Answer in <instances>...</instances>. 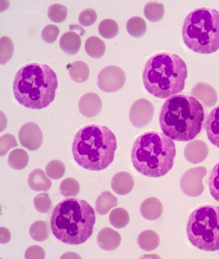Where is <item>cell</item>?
Masks as SVG:
<instances>
[{"label": "cell", "instance_id": "cell-1", "mask_svg": "<svg viewBox=\"0 0 219 259\" xmlns=\"http://www.w3.org/2000/svg\"><path fill=\"white\" fill-rule=\"evenodd\" d=\"M204 118V108L197 99L189 95H175L163 104L159 124L168 138L189 142L200 133Z\"/></svg>", "mask_w": 219, "mask_h": 259}, {"label": "cell", "instance_id": "cell-24", "mask_svg": "<svg viewBox=\"0 0 219 259\" xmlns=\"http://www.w3.org/2000/svg\"><path fill=\"white\" fill-rule=\"evenodd\" d=\"M126 28L128 33L132 37H140L145 33L147 26L141 18L133 17L127 22Z\"/></svg>", "mask_w": 219, "mask_h": 259}, {"label": "cell", "instance_id": "cell-17", "mask_svg": "<svg viewBox=\"0 0 219 259\" xmlns=\"http://www.w3.org/2000/svg\"><path fill=\"white\" fill-rule=\"evenodd\" d=\"M28 184L31 190L36 192H47L52 187V181L45 175L44 171L40 169H36L31 172Z\"/></svg>", "mask_w": 219, "mask_h": 259}, {"label": "cell", "instance_id": "cell-12", "mask_svg": "<svg viewBox=\"0 0 219 259\" xmlns=\"http://www.w3.org/2000/svg\"><path fill=\"white\" fill-rule=\"evenodd\" d=\"M97 239L99 247L105 251L115 250L121 242L120 234L108 227L100 231Z\"/></svg>", "mask_w": 219, "mask_h": 259}, {"label": "cell", "instance_id": "cell-18", "mask_svg": "<svg viewBox=\"0 0 219 259\" xmlns=\"http://www.w3.org/2000/svg\"><path fill=\"white\" fill-rule=\"evenodd\" d=\"M68 66V71L71 79L76 83H84L88 79L90 70L88 65L83 61H76Z\"/></svg>", "mask_w": 219, "mask_h": 259}, {"label": "cell", "instance_id": "cell-23", "mask_svg": "<svg viewBox=\"0 0 219 259\" xmlns=\"http://www.w3.org/2000/svg\"><path fill=\"white\" fill-rule=\"evenodd\" d=\"M111 225L116 229H122L129 224V214L125 209L117 208L114 209L109 216Z\"/></svg>", "mask_w": 219, "mask_h": 259}, {"label": "cell", "instance_id": "cell-16", "mask_svg": "<svg viewBox=\"0 0 219 259\" xmlns=\"http://www.w3.org/2000/svg\"><path fill=\"white\" fill-rule=\"evenodd\" d=\"M162 212V204L156 198L145 199L141 204L140 213L146 220H157L161 217Z\"/></svg>", "mask_w": 219, "mask_h": 259}, {"label": "cell", "instance_id": "cell-6", "mask_svg": "<svg viewBox=\"0 0 219 259\" xmlns=\"http://www.w3.org/2000/svg\"><path fill=\"white\" fill-rule=\"evenodd\" d=\"M175 143L163 133L149 131L132 145L131 161L135 170L149 177H163L172 169L176 156Z\"/></svg>", "mask_w": 219, "mask_h": 259}, {"label": "cell", "instance_id": "cell-11", "mask_svg": "<svg viewBox=\"0 0 219 259\" xmlns=\"http://www.w3.org/2000/svg\"><path fill=\"white\" fill-rule=\"evenodd\" d=\"M79 107L82 115L88 118L94 117L102 110L101 99L94 93L85 94L80 100Z\"/></svg>", "mask_w": 219, "mask_h": 259}, {"label": "cell", "instance_id": "cell-15", "mask_svg": "<svg viewBox=\"0 0 219 259\" xmlns=\"http://www.w3.org/2000/svg\"><path fill=\"white\" fill-rule=\"evenodd\" d=\"M59 45L62 51L68 55H75L81 45V39L79 33L70 31L64 33L59 40Z\"/></svg>", "mask_w": 219, "mask_h": 259}, {"label": "cell", "instance_id": "cell-30", "mask_svg": "<svg viewBox=\"0 0 219 259\" xmlns=\"http://www.w3.org/2000/svg\"><path fill=\"white\" fill-rule=\"evenodd\" d=\"M48 15L49 19L53 22L56 23H61L66 19L67 9L61 4H53L48 9Z\"/></svg>", "mask_w": 219, "mask_h": 259}, {"label": "cell", "instance_id": "cell-38", "mask_svg": "<svg viewBox=\"0 0 219 259\" xmlns=\"http://www.w3.org/2000/svg\"><path fill=\"white\" fill-rule=\"evenodd\" d=\"M11 240V234L9 233V230L1 227L0 228V243L2 244H6Z\"/></svg>", "mask_w": 219, "mask_h": 259}, {"label": "cell", "instance_id": "cell-33", "mask_svg": "<svg viewBox=\"0 0 219 259\" xmlns=\"http://www.w3.org/2000/svg\"><path fill=\"white\" fill-rule=\"evenodd\" d=\"M34 205L36 211L41 213H47L52 206L51 199L48 194H39L34 199Z\"/></svg>", "mask_w": 219, "mask_h": 259}, {"label": "cell", "instance_id": "cell-22", "mask_svg": "<svg viewBox=\"0 0 219 259\" xmlns=\"http://www.w3.org/2000/svg\"><path fill=\"white\" fill-rule=\"evenodd\" d=\"M138 243L139 247L144 251H153L159 245V237L153 231H145L139 235Z\"/></svg>", "mask_w": 219, "mask_h": 259}, {"label": "cell", "instance_id": "cell-31", "mask_svg": "<svg viewBox=\"0 0 219 259\" xmlns=\"http://www.w3.org/2000/svg\"><path fill=\"white\" fill-rule=\"evenodd\" d=\"M144 15L152 22L161 20L164 15V8L162 4L150 3L145 6L144 10Z\"/></svg>", "mask_w": 219, "mask_h": 259}, {"label": "cell", "instance_id": "cell-37", "mask_svg": "<svg viewBox=\"0 0 219 259\" xmlns=\"http://www.w3.org/2000/svg\"><path fill=\"white\" fill-rule=\"evenodd\" d=\"M45 253L44 250L38 245H33L26 251L25 258H45Z\"/></svg>", "mask_w": 219, "mask_h": 259}, {"label": "cell", "instance_id": "cell-35", "mask_svg": "<svg viewBox=\"0 0 219 259\" xmlns=\"http://www.w3.org/2000/svg\"><path fill=\"white\" fill-rule=\"evenodd\" d=\"M59 33L58 27L50 24L45 27L41 32V37L45 42L52 44L56 41Z\"/></svg>", "mask_w": 219, "mask_h": 259}, {"label": "cell", "instance_id": "cell-8", "mask_svg": "<svg viewBox=\"0 0 219 259\" xmlns=\"http://www.w3.org/2000/svg\"><path fill=\"white\" fill-rule=\"evenodd\" d=\"M187 235L194 247L204 251L219 250V206L207 204L195 209L187 225Z\"/></svg>", "mask_w": 219, "mask_h": 259}, {"label": "cell", "instance_id": "cell-25", "mask_svg": "<svg viewBox=\"0 0 219 259\" xmlns=\"http://www.w3.org/2000/svg\"><path fill=\"white\" fill-rule=\"evenodd\" d=\"M29 234L31 238L36 242H44L49 238L47 225L44 221L33 223L30 227Z\"/></svg>", "mask_w": 219, "mask_h": 259}, {"label": "cell", "instance_id": "cell-10", "mask_svg": "<svg viewBox=\"0 0 219 259\" xmlns=\"http://www.w3.org/2000/svg\"><path fill=\"white\" fill-rule=\"evenodd\" d=\"M18 137L22 146L31 151H36L43 143L42 132L33 122H27L21 127Z\"/></svg>", "mask_w": 219, "mask_h": 259}, {"label": "cell", "instance_id": "cell-7", "mask_svg": "<svg viewBox=\"0 0 219 259\" xmlns=\"http://www.w3.org/2000/svg\"><path fill=\"white\" fill-rule=\"evenodd\" d=\"M181 34L186 46L196 53L209 54L219 49V12L196 8L185 18Z\"/></svg>", "mask_w": 219, "mask_h": 259}, {"label": "cell", "instance_id": "cell-5", "mask_svg": "<svg viewBox=\"0 0 219 259\" xmlns=\"http://www.w3.org/2000/svg\"><path fill=\"white\" fill-rule=\"evenodd\" d=\"M187 76L186 63L179 56L161 52L146 62L142 78L149 94L158 98L167 99L182 92Z\"/></svg>", "mask_w": 219, "mask_h": 259}, {"label": "cell", "instance_id": "cell-13", "mask_svg": "<svg viewBox=\"0 0 219 259\" xmlns=\"http://www.w3.org/2000/svg\"><path fill=\"white\" fill-rule=\"evenodd\" d=\"M205 130L209 142L219 148V106L209 113L205 121Z\"/></svg>", "mask_w": 219, "mask_h": 259}, {"label": "cell", "instance_id": "cell-36", "mask_svg": "<svg viewBox=\"0 0 219 259\" xmlns=\"http://www.w3.org/2000/svg\"><path fill=\"white\" fill-rule=\"evenodd\" d=\"M97 19V13L93 9L91 8L86 9L80 13L79 16L80 24L86 27L94 24Z\"/></svg>", "mask_w": 219, "mask_h": 259}, {"label": "cell", "instance_id": "cell-27", "mask_svg": "<svg viewBox=\"0 0 219 259\" xmlns=\"http://www.w3.org/2000/svg\"><path fill=\"white\" fill-rule=\"evenodd\" d=\"M98 31L103 38L112 39L118 34V25L113 20L105 19L99 24Z\"/></svg>", "mask_w": 219, "mask_h": 259}, {"label": "cell", "instance_id": "cell-28", "mask_svg": "<svg viewBox=\"0 0 219 259\" xmlns=\"http://www.w3.org/2000/svg\"><path fill=\"white\" fill-rule=\"evenodd\" d=\"M80 190L79 182L72 178L64 180L60 185V193L65 197H75L79 194Z\"/></svg>", "mask_w": 219, "mask_h": 259}, {"label": "cell", "instance_id": "cell-4", "mask_svg": "<svg viewBox=\"0 0 219 259\" xmlns=\"http://www.w3.org/2000/svg\"><path fill=\"white\" fill-rule=\"evenodd\" d=\"M95 214L90 204L83 199L67 198L53 211L50 225L52 233L63 243H84L93 233Z\"/></svg>", "mask_w": 219, "mask_h": 259}, {"label": "cell", "instance_id": "cell-14", "mask_svg": "<svg viewBox=\"0 0 219 259\" xmlns=\"http://www.w3.org/2000/svg\"><path fill=\"white\" fill-rule=\"evenodd\" d=\"M134 187V180L127 172H117L112 180V188L119 195H126L131 192Z\"/></svg>", "mask_w": 219, "mask_h": 259}, {"label": "cell", "instance_id": "cell-21", "mask_svg": "<svg viewBox=\"0 0 219 259\" xmlns=\"http://www.w3.org/2000/svg\"><path fill=\"white\" fill-rule=\"evenodd\" d=\"M8 162L13 169L21 170L28 164L29 156L24 150L16 149L9 154Z\"/></svg>", "mask_w": 219, "mask_h": 259}, {"label": "cell", "instance_id": "cell-29", "mask_svg": "<svg viewBox=\"0 0 219 259\" xmlns=\"http://www.w3.org/2000/svg\"><path fill=\"white\" fill-rule=\"evenodd\" d=\"M14 46L10 38L4 36L0 39V63L6 64L13 56Z\"/></svg>", "mask_w": 219, "mask_h": 259}, {"label": "cell", "instance_id": "cell-26", "mask_svg": "<svg viewBox=\"0 0 219 259\" xmlns=\"http://www.w3.org/2000/svg\"><path fill=\"white\" fill-rule=\"evenodd\" d=\"M208 188L211 196L219 202V162L209 172Z\"/></svg>", "mask_w": 219, "mask_h": 259}, {"label": "cell", "instance_id": "cell-34", "mask_svg": "<svg viewBox=\"0 0 219 259\" xmlns=\"http://www.w3.org/2000/svg\"><path fill=\"white\" fill-rule=\"evenodd\" d=\"M17 146L15 136L11 134H6L0 138V156L6 155L9 150Z\"/></svg>", "mask_w": 219, "mask_h": 259}, {"label": "cell", "instance_id": "cell-19", "mask_svg": "<svg viewBox=\"0 0 219 259\" xmlns=\"http://www.w3.org/2000/svg\"><path fill=\"white\" fill-rule=\"evenodd\" d=\"M118 204V200L111 193L106 191L100 194L96 201V210L100 215H106L108 212Z\"/></svg>", "mask_w": 219, "mask_h": 259}, {"label": "cell", "instance_id": "cell-20", "mask_svg": "<svg viewBox=\"0 0 219 259\" xmlns=\"http://www.w3.org/2000/svg\"><path fill=\"white\" fill-rule=\"evenodd\" d=\"M85 51L88 55L95 59L101 58L106 51V45L102 40L91 36L86 40Z\"/></svg>", "mask_w": 219, "mask_h": 259}, {"label": "cell", "instance_id": "cell-3", "mask_svg": "<svg viewBox=\"0 0 219 259\" xmlns=\"http://www.w3.org/2000/svg\"><path fill=\"white\" fill-rule=\"evenodd\" d=\"M116 135L107 126L90 124L76 134L72 154L76 162L84 169L100 171L106 169L115 157Z\"/></svg>", "mask_w": 219, "mask_h": 259}, {"label": "cell", "instance_id": "cell-2", "mask_svg": "<svg viewBox=\"0 0 219 259\" xmlns=\"http://www.w3.org/2000/svg\"><path fill=\"white\" fill-rule=\"evenodd\" d=\"M58 85L57 74L51 67L43 63H31L17 72L13 91L21 105L41 110L54 101Z\"/></svg>", "mask_w": 219, "mask_h": 259}, {"label": "cell", "instance_id": "cell-32", "mask_svg": "<svg viewBox=\"0 0 219 259\" xmlns=\"http://www.w3.org/2000/svg\"><path fill=\"white\" fill-rule=\"evenodd\" d=\"M46 174L49 178L58 180L65 174V166L63 163L59 160H53L48 163L45 168Z\"/></svg>", "mask_w": 219, "mask_h": 259}, {"label": "cell", "instance_id": "cell-9", "mask_svg": "<svg viewBox=\"0 0 219 259\" xmlns=\"http://www.w3.org/2000/svg\"><path fill=\"white\" fill-rule=\"evenodd\" d=\"M98 88L106 93L116 92L124 85L125 72L115 66H107L99 72L98 75Z\"/></svg>", "mask_w": 219, "mask_h": 259}]
</instances>
